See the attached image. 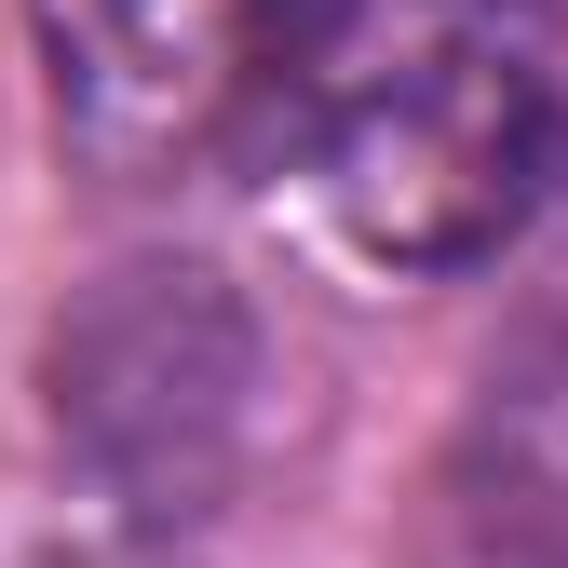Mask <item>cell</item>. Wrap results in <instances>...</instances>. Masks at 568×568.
<instances>
[{"label": "cell", "mask_w": 568, "mask_h": 568, "mask_svg": "<svg viewBox=\"0 0 568 568\" xmlns=\"http://www.w3.org/2000/svg\"><path fill=\"white\" fill-rule=\"evenodd\" d=\"M325 217L379 271L501 257L568 163L555 41L528 0H406L325 95Z\"/></svg>", "instance_id": "obj_1"}, {"label": "cell", "mask_w": 568, "mask_h": 568, "mask_svg": "<svg viewBox=\"0 0 568 568\" xmlns=\"http://www.w3.org/2000/svg\"><path fill=\"white\" fill-rule=\"evenodd\" d=\"M54 122L95 163H176L257 68H284V0H28Z\"/></svg>", "instance_id": "obj_3"}, {"label": "cell", "mask_w": 568, "mask_h": 568, "mask_svg": "<svg viewBox=\"0 0 568 568\" xmlns=\"http://www.w3.org/2000/svg\"><path fill=\"white\" fill-rule=\"evenodd\" d=\"M41 406L122 528H203L257 447V312L203 257H122L54 312Z\"/></svg>", "instance_id": "obj_2"}, {"label": "cell", "mask_w": 568, "mask_h": 568, "mask_svg": "<svg viewBox=\"0 0 568 568\" xmlns=\"http://www.w3.org/2000/svg\"><path fill=\"white\" fill-rule=\"evenodd\" d=\"M434 555L447 568H568V393H487V419L460 434L447 487H434Z\"/></svg>", "instance_id": "obj_4"}]
</instances>
